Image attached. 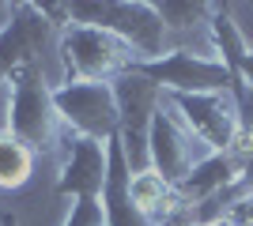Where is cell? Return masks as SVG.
<instances>
[{"label": "cell", "mask_w": 253, "mask_h": 226, "mask_svg": "<svg viewBox=\"0 0 253 226\" xmlns=\"http://www.w3.org/2000/svg\"><path fill=\"white\" fill-rule=\"evenodd\" d=\"M231 98H234V109H238V147L234 155H242V159H253V87L246 83H231Z\"/></svg>", "instance_id": "15"}, {"label": "cell", "mask_w": 253, "mask_h": 226, "mask_svg": "<svg viewBox=\"0 0 253 226\" xmlns=\"http://www.w3.org/2000/svg\"><path fill=\"white\" fill-rule=\"evenodd\" d=\"M61 173H57V193L72 200H98L106 185V143L76 136L61 129Z\"/></svg>", "instance_id": "8"}, {"label": "cell", "mask_w": 253, "mask_h": 226, "mask_svg": "<svg viewBox=\"0 0 253 226\" xmlns=\"http://www.w3.org/2000/svg\"><path fill=\"white\" fill-rule=\"evenodd\" d=\"M98 204H102L106 226H151V219L132 204V170H128L117 136L106 143V185Z\"/></svg>", "instance_id": "12"}, {"label": "cell", "mask_w": 253, "mask_h": 226, "mask_svg": "<svg viewBox=\"0 0 253 226\" xmlns=\"http://www.w3.org/2000/svg\"><path fill=\"white\" fill-rule=\"evenodd\" d=\"M8 132L31 151H45L61 136V121L53 109V87L45 83L42 61H27L8 79Z\"/></svg>", "instance_id": "2"}, {"label": "cell", "mask_w": 253, "mask_h": 226, "mask_svg": "<svg viewBox=\"0 0 253 226\" xmlns=\"http://www.w3.org/2000/svg\"><path fill=\"white\" fill-rule=\"evenodd\" d=\"M159 19H163V27L167 31H189V27H197V23H208L211 15V4H193V0H163V4H155Z\"/></svg>", "instance_id": "14"}, {"label": "cell", "mask_w": 253, "mask_h": 226, "mask_svg": "<svg viewBox=\"0 0 253 226\" xmlns=\"http://www.w3.org/2000/svg\"><path fill=\"white\" fill-rule=\"evenodd\" d=\"M53 109L61 129L87 136V140L110 143L117 136V102L110 83H80L64 79L53 87Z\"/></svg>", "instance_id": "6"}, {"label": "cell", "mask_w": 253, "mask_h": 226, "mask_svg": "<svg viewBox=\"0 0 253 226\" xmlns=\"http://www.w3.org/2000/svg\"><path fill=\"white\" fill-rule=\"evenodd\" d=\"M0 226H19V219L11 215V211H4V215H0Z\"/></svg>", "instance_id": "19"}, {"label": "cell", "mask_w": 253, "mask_h": 226, "mask_svg": "<svg viewBox=\"0 0 253 226\" xmlns=\"http://www.w3.org/2000/svg\"><path fill=\"white\" fill-rule=\"evenodd\" d=\"M68 23H84L114 34L136 53V61H155L167 53V27L159 19L155 4L144 0H76L64 4Z\"/></svg>", "instance_id": "1"}, {"label": "cell", "mask_w": 253, "mask_h": 226, "mask_svg": "<svg viewBox=\"0 0 253 226\" xmlns=\"http://www.w3.org/2000/svg\"><path fill=\"white\" fill-rule=\"evenodd\" d=\"M227 72H231V79H234V83L253 87V45H246L242 53L234 57V65H227Z\"/></svg>", "instance_id": "17"}, {"label": "cell", "mask_w": 253, "mask_h": 226, "mask_svg": "<svg viewBox=\"0 0 253 226\" xmlns=\"http://www.w3.org/2000/svg\"><path fill=\"white\" fill-rule=\"evenodd\" d=\"M34 155L23 140H15L8 129L0 132V193H15L31 181L34 173Z\"/></svg>", "instance_id": "13"}, {"label": "cell", "mask_w": 253, "mask_h": 226, "mask_svg": "<svg viewBox=\"0 0 253 226\" xmlns=\"http://www.w3.org/2000/svg\"><path fill=\"white\" fill-rule=\"evenodd\" d=\"M57 27L42 11V4H15V15L0 34V87L19 72L27 61H42Z\"/></svg>", "instance_id": "9"}, {"label": "cell", "mask_w": 253, "mask_h": 226, "mask_svg": "<svg viewBox=\"0 0 253 226\" xmlns=\"http://www.w3.org/2000/svg\"><path fill=\"white\" fill-rule=\"evenodd\" d=\"M170 109L181 117V125L193 132V140H201L208 155H227L238 147V109H234L231 91L219 95H167Z\"/></svg>", "instance_id": "7"}, {"label": "cell", "mask_w": 253, "mask_h": 226, "mask_svg": "<svg viewBox=\"0 0 253 226\" xmlns=\"http://www.w3.org/2000/svg\"><path fill=\"white\" fill-rule=\"evenodd\" d=\"M132 72L155 83L163 95H219L234 83L219 57H201L193 49H167L155 61H136Z\"/></svg>", "instance_id": "5"}, {"label": "cell", "mask_w": 253, "mask_h": 226, "mask_svg": "<svg viewBox=\"0 0 253 226\" xmlns=\"http://www.w3.org/2000/svg\"><path fill=\"white\" fill-rule=\"evenodd\" d=\"M110 87H114V102H117V140H121V151H125V162L132 173H144L151 170L148 132H151L159 106H163V91L155 83H148L144 75H136L132 68L125 75H117Z\"/></svg>", "instance_id": "4"}, {"label": "cell", "mask_w": 253, "mask_h": 226, "mask_svg": "<svg viewBox=\"0 0 253 226\" xmlns=\"http://www.w3.org/2000/svg\"><path fill=\"white\" fill-rule=\"evenodd\" d=\"M11 15H15V4H4V0H0V34H4V27L11 23Z\"/></svg>", "instance_id": "18"}, {"label": "cell", "mask_w": 253, "mask_h": 226, "mask_svg": "<svg viewBox=\"0 0 253 226\" xmlns=\"http://www.w3.org/2000/svg\"><path fill=\"white\" fill-rule=\"evenodd\" d=\"M57 49H61L64 79H80V83H114L117 75H125L136 65V53L121 38L84 23H68L57 34Z\"/></svg>", "instance_id": "3"}, {"label": "cell", "mask_w": 253, "mask_h": 226, "mask_svg": "<svg viewBox=\"0 0 253 226\" xmlns=\"http://www.w3.org/2000/svg\"><path fill=\"white\" fill-rule=\"evenodd\" d=\"M64 226H106L102 204L98 200H72V211H68Z\"/></svg>", "instance_id": "16"}, {"label": "cell", "mask_w": 253, "mask_h": 226, "mask_svg": "<svg viewBox=\"0 0 253 226\" xmlns=\"http://www.w3.org/2000/svg\"><path fill=\"white\" fill-rule=\"evenodd\" d=\"M242 170H246V159L242 155H204L197 166H193L178 185H174V193L181 200V211H197L201 204H211V200H219L227 189L242 181Z\"/></svg>", "instance_id": "11"}, {"label": "cell", "mask_w": 253, "mask_h": 226, "mask_svg": "<svg viewBox=\"0 0 253 226\" xmlns=\"http://www.w3.org/2000/svg\"><path fill=\"white\" fill-rule=\"evenodd\" d=\"M148 162H151V170L170 185H178L201 162V159H193V132L170 109L167 95H163V106H159L155 121H151V132H148Z\"/></svg>", "instance_id": "10"}]
</instances>
